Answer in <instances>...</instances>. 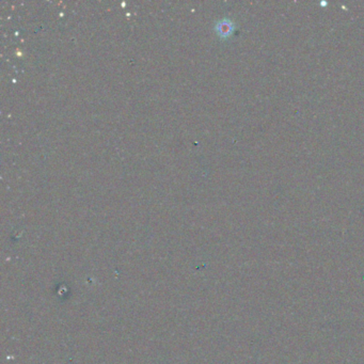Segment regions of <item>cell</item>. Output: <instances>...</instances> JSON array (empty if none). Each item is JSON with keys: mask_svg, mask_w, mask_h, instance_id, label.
Masks as SVG:
<instances>
[{"mask_svg": "<svg viewBox=\"0 0 364 364\" xmlns=\"http://www.w3.org/2000/svg\"><path fill=\"white\" fill-rule=\"evenodd\" d=\"M215 30L221 39H227L230 38L232 33L234 32L235 24L233 23L232 20H230V18L224 17L222 20H219L217 22V24L215 25Z\"/></svg>", "mask_w": 364, "mask_h": 364, "instance_id": "obj_1", "label": "cell"}]
</instances>
